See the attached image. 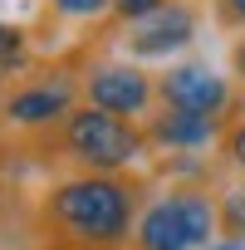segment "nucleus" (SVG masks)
I'll list each match as a JSON object with an SVG mask.
<instances>
[{"label": "nucleus", "mask_w": 245, "mask_h": 250, "mask_svg": "<svg viewBox=\"0 0 245 250\" xmlns=\"http://www.w3.org/2000/svg\"><path fill=\"white\" fill-rule=\"evenodd\" d=\"M191 35H196V15L186 5H162L157 15H147L128 30V49L138 59H157V54H172V49L191 44Z\"/></svg>", "instance_id": "obj_6"}, {"label": "nucleus", "mask_w": 245, "mask_h": 250, "mask_svg": "<svg viewBox=\"0 0 245 250\" xmlns=\"http://www.w3.org/2000/svg\"><path fill=\"white\" fill-rule=\"evenodd\" d=\"M206 250H245V240H211Z\"/></svg>", "instance_id": "obj_15"}, {"label": "nucleus", "mask_w": 245, "mask_h": 250, "mask_svg": "<svg viewBox=\"0 0 245 250\" xmlns=\"http://www.w3.org/2000/svg\"><path fill=\"white\" fill-rule=\"evenodd\" d=\"M211 133H216V118H201V113L167 108L162 118H152V143L162 147H201L211 143Z\"/></svg>", "instance_id": "obj_8"}, {"label": "nucleus", "mask_w": 245, "mask_h": 250, "mask_svg": "<svg viewBox=\"0 0 245 250\" xmlns=\"http://www.w3.org/2000/svg\"><path fill=\"white\" fill-rule=\"evenodd\" d=\"M230 157H235V167L245 172V123H240V128L230 133Z\"/></svg>", "instance_id": "obj_13"}, {"label": "nucleus", "mask_w": 245, "mask_h": 250, "mask_svg": "<svg viewBox=\"0 0 245 250\" xmlns=\"http://www.w3.org/2000/svg\"><path fill=\"white\" fill-rule=\"evenodd\" d=\"M235 69H240V74H245V40H240V44H235Z\"/></svg>", "instance_id": "obj_16"}, {"label": "nucleus", "mask_w": 245, "mask_h": 250, "mask_svg": "<svg viewBox=\"0 0 245 250\" xmlns=\"http://www.w3.org/2000/svg\"><path fill=\"white\" fill-rule=\"evenodd\" d=\"M44 216L54 235L64 240V250H113L133 230V191L118 177L88 172V177L54 187Z\"/></svg>", "instance_id": "obj_1"}, {"label": "nucleus", "mask_w": 245, "mask_h": 250, "mask_svg": "<svg viewBox=\"0 0 245 250\" xmlns=\"http://www.w3.org/2000/svg\"><path fill=\"white\" fill-rule=\"evenodd\" d=\"M69 103H74V83L40 79V83H25L5 98V118L20 123V128H44L54 118H69Z\"/></svg>", "instance_id": "obj_7"}, {"label": "nucleus", "mask_w": 245, "mask_h": 250, "mask_svg": "<svg viewBox=\"0 0 245 250\" xmlns=\"http://www.w3.org/2000/svg\"><path fill=\"white\" fill-rule=\"evenodd\" d=\"M162 5H167V0H113V10H118L122 20H133V25L147 20V15H157Z\"/></svg>", "instance_id": "obj_11"}, {"label": "nucleus", "mask_w": 245, "mask_h": 250, "mask_svg": "<svg viewBox=\"0 0 245 250\" xmlns=\"http://www.w3.org/2000/svg\"><path fill=\"white\" fill-rule=\"evenodd\" d=\"M221 15L225 20H245V0H221Z\"/></svg>", "instance_id": "obj_14"}, {"label": "nucleus", "mask_w": 245, "mask_h": 250, "mask_svg": "<svg viewBox=\"0 0 245 250\" xmlns=\"http://www.w3.org/2000/svg\"><path fill=\"white\" fill-rule=\"evenodd\" d=\"M88 108H103V113H113V118H128V113H143L147 108V98H152V83H147V74L143 69H133V64H103V69H93L88 74Z\"/></svg>", "instance_id": "obj_5"}, {"label": "nucleus", "mask_w": 245, "mask_h": 250, "mask_svg": "<svg viewBox=\"0 0 245 250\" xmlns=\"http://www.w3.org/2000/svg\"><path fill=\"white\" fill-rule=\"evenodd\" d=\"M162 98H167V108L216 118V113L230 103V88H225V79L211 74L206 64H177V69L162 74Z\"/></svg>", "instance_id": "obj_4"}, {"label": "nucleus", "mask_w": 245, "mask_h": 250, "mask_svg": "<svg viewBox=\"0 0 245 250\" xmlns=\"http://www.w3.org/2000/svg\"><path fill=\"white\" fill-rule=\"evenodd\" d=\"M221 226V206H211L196 191H172L152 201L138 221V250H206Z\"/></svg>", "instance_id": "obj_2"}, {"label": "nucleus", "mask_w": 245, "mask_h": 250, "mask_svg": "<svg viewBox=\"0 0 245 250\" xmlns=\"http://www.w3.org/2000/svg\"><path fill=\"white\" fill-rule=\"evenodd\" d=\"M221 230H225V240H245V187L225 191V201H221Z\"/></svg>", "instance_id": "obj_9"}, {"label": "nucleus", "mask_w": 245, "mask_h": 250, "mask_svg": "<svg viewBox=\"0 0 245 250\" xmlns=\"http://www.w3.org/2000/svg\"><path fill=\"white\" fill-rule=\"evenodd\" d=\"M25 64V35L15 25H0V69H15Z\"/></svg>", "instance_id": "obj_10"}, {"label": "nucleus", "mask_w": 245, "mask_h": 250, "mask_svg": "<svg viewBox=\"0 0 245 250\" xmlns=\"http://www.w3.org/2000/svg\"><path fill=\"white\" fill-rule=\"evenodd\" d=\"M64 147L88 172L113 177V172H122V167L143 152V138H138L133 123H122V118H113L103 108H74L64 118Z\"/></svg>", "instance_id": "obj_3"}, {"label": "nucleus", "mask_w": 245, "mask_h": 250, "mask_svg": "<svg viewBox=\"0 0 245 250\" xmlns=\"http://www.w3.org/2000/svg\"><path fill=\"white\" fill-rule=\"evenodd\" d=\"M54 10H64V15H103V10H113V0H54Z\"/></svg>", "instance_id": "obj_12"}]
</instances>
